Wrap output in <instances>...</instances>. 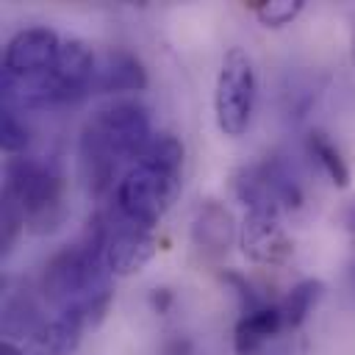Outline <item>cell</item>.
<instances>
[{"label":"cell","instance_id":"4","mask_svg":"<svg viewBox=\"0 0 355 355\" xmlns=\"http://www.w3.org/2000/svg\"><path fill=\"white\" fill-rule=\"evenodd\" d=\"M255 92L258 83H255L252 58L247 55V50L230 47L219 64V75L214 86V114L225 136L239 139L247 130L255 108Z\"/></svg>","mask_w":355,"mask_h":355},{"label":"cell","instance_id":"21","mask_svg":"<svg viewBox=\"0 0 355 355\" xmlns=\"http://www.w3.org/2000/svg\"><path fill=\"white\" fill-rule=\"evenodd\" d=\"M341 227L347 230L349 241L355 244V197H349L344 202V208H341Z\"/></svg>","mask_w":355,"mask_h":355},{"label":"cell","instance_id":"23","mask_svg":"<svg viewBox=\"0 0 355 355\" xmlns=\"http://www.w3.org/2000/svg\"><path fill=\"white\" fill-rule=\"evenodd\" d=\"M0 355H25V352H22L14 341H3V344H0Z\"/></svg>","mask_w":355,"mask_h":355},{"label":"cell","instance_id":"2","mask_svg":"<svg viewBox=\"0 0 355 355\" xmlns=\"http://www.w3.org/2000/svg\"><path fill=\"white\" fill-rule=\"evenodd\" d=\"M6 194H11L25 211V227L33 233H50L67 219L64 208V175L55 161L39 155H14L6 164Z\"/></svg>","mask_w":355,"mask_h":355},{"label":"cell","instance_id":"22","mask_svg":"<svg viewBox=\"0 0 355 355\" xmlns=\"http://www.w3.org/2000/svg\"><path fill=\"white\" fill-rule=\"evenodd\" d=\"M150 302H153V308H155L158 313H166L169 305H172V291H169V288H153Z\"/></svg>","mask_w":355,"mask_h":355},{"label":"cell","instance_id":"25","mask_svg":"<svg viewBox=\"0 0 355 355\" xmlns=\"http://www.w3.org/2000/svg\"><path fill=\"white\" fill-rule=\"evenodd\" d=\"M349 19H352V25H349V47H352V61H355V14Z\"/></svg>","mask_w":355,"mask_h":355},{"label":"cell","instance_id":"16","mask_svg":"<svg viewBox=\"0 0 355 355\" xmlns=\"http://www.w3.org/2000/svg\"><path fill=\"white\" fill-rule=\"evenodd\" d=\"M308 153L322 164V169L327 172V178H330L338 189L349 186V166H347V161L341 158L338 147L327 139V133L311 130V133H308Z\"/></svg>","mask_w":355,"mask_h":355},{"label":"cell","instance_id":"10","mask_svg":"<svg viewBox=\"0 0 355 355\" xmlns=\"http://www.w3.org/2000/svg\"><path fill=\"white\" fill-rule=\"evenodd\" d=\"M233 236H236V225H233L230 211L216 200H205L197 208L194 219H191V241H194V247L202 255L216 258V255L227 252Z\"/></svg>","mask_w":355,"mask_h":355},{"label":"cell","instance_id":"15","mask_svg":"<svg viewBox=\"0 0 355 355\" xmlns=\"http://www.w3.org/2000/svg\"><path fill=\"white\" fill-rule=\"evenodd\" d=\"M322 294H324V283H322V280H316V277L300 280V283L283 297V302H280L283 327H286V330H297V327L308 319V313L316 308V302L322 300Z\"/></svg>","mask_w":355,"mask_h":355},{"label":"cell","instance_id":"11","mask_svg":"<svg viewBox=\"0 0 355 355\" xmlns=\"http://www.w3.org/2000/svg\"><path fill=\"white\" fill-rule=\"evenodd\" d=\"M86 319L80 313V308L69 305L64 311H58L55 319L44 322V327L36 333L33 338V355H72L80 344Z\"/></svg>","mask_w":355,"mask_h":355},{"label":"cell","instance_id":"20","mask_svg":"<svg viewBox=\"0 0 355 355\" xmlns=\"http://www.w3.org/2000/svg\"><path fill=\"white\" fill-rule=\"evenodd\" d=\"M25 227V211L19 208V202L3 191V236H0V244H3V252L14 244V239L19 236V230Z\"/></svg>","mask_w":355,"mask_h":355},{"label":"cell","instance_id":"1","mask_svg":"<svg viewBox=\"0 0 355 355\" xmlns=\"http://www.w3.org/2000/svg\"><path fill=\"white\" fill-rule=\"evenodd\" d=\"M150 114L136 100H114L92 111L80 130L78 164L92 197H103L128 158H139L153 139Z\"/></svg>","mask_w":355,"mask_h":355},{"label":"cell","instance_id":"8","mask_svg":"<svg viewBox=\"0 0 355 355\" xmlns=\"http://www.w3.org/2000/svg\"><path fill=\"white\" fill-rule=\"evenodd\" d=\"M94 64L97 55L83 39H67L61 42L55 64L44 72L47 89H50V103H67L80 97L86 89H92L94 78Z\"/></svg>","mask_w":355,"mask_h":355},{"label":"cell","instance_id":"13","mask_svg":"<svg viewBox=\"0 0 355 355\" xmlns=\"http://www.w3.org/2000/svg\"><path fill=\"white\" fill-rule=\"evenodd\" d=\"M230 191L236 194L239 202L247 205V211H280V202L272 191L263 164L236 166L230 172Z\"/></svg>","mask_w":355,"mask_h":355},{"label":"cell","instance_id":"3","mask_svg":"<svg viewBox=\"0 0 355 355\" xmlns=\"http://www.w3.org/2000/svg\"><path fill=\"white\" fill-rule=\"evenodd\" d=\"M183 186V172L155 166L150 161H136L116 183L114 200L116 211L136 225L155 227L172 208Z\"/></svg>","mask_w":355,"mask_h":355},{"label":"cell","instance_id":"14","mask_svg":"<svg viewBox=\"0 0 355 355\" xmlns=\"http://www.w3.org/2000/svg\"><path fill=\"white\" fill-rule=\"evenodd\" d=\"M44 327L39 305L28 294H17L3 305V333L8 336L6 341L17 338H36V333Z\"/></svg>","mask_w":355,"mask_h":355},{"label":"cell","instance_id":"18","mask_svg":"<svg viewBox=\"0 0 355 355\" xmlns=\"http://www.w3.org/2000/svg\"><path fill=\"white\" fill-rule=\"evenodd\" d=\"M263 166H266V175H269V183H272V191H275L280 208H300L302 205V189L294 180V175L280 161H263Z\"/></svg>","mask_w":355,"mask_h":355},{"label":"cell","instance_id":"12","mask_svg":"<svg viewBox=\"0 0 355 355\" xmlns=\"http://www.w3.org/2000/svg\"><path fill=\"white\" fill-rule=\"evenodd\" d=\"M280 330H286L280 305H261L255 311H247L233 327V349L236 355H255Z\"/></svg>","mask_w":355,"mask_h":355},{"label":"cell","instance_id":"24","mask_svg":"<svg viewBox=\"0 0 355 355\" xmlns=\"http://www.w3.org/2000/svg\"><path fill=\"white\" fill-rule=\"evenodd\" d=\"M166 355H191V352H189V344L186 341H178V344H172L166 349Z\"/></svg>","mask_w":355,"mask_h":355},{"label":"cell","instance_id":"9","mask_svg":"<svg viewBox=\"0 0 355 355\" xmlns=\"http://www.w3.org/2000/svg\"><path fill=\"white\" fill-rule=\"evenodd\" d=\"M92 89L100 94H128L147 89V69L130 50H105L94 64Z\"/></svg>","mask_w":355,"mask_h":355},{"label":"cell","instance_id":"5","mask_svg":"<svg viewBox=\"0 0 355 355\" xmlns=\"http://www.w3.org/2000/svg\"><path fill=\"white\" fill-rule=\"evenodd\" d=\"M239 247L258 266H280L294 255V239L280 222V211H247L239 225Z\"/></svg>","mask_w":355,"mask_h":355},{"label":"cell","instance_id":"7","mask_svg":"<svg viewBox=\"0 0 355 355\" xmlns=\"http://www.w3.org/2000/svg\"><path fill=\"white\" fill-rule=\"evenodd\" d=\"M61 50V39L55 31L33 25L25 31H17L3 53V72L14 75V78H36L44 75Z\"/></svg>","mask_w":355,"mask_h":355},{"label":"cell","instance_id":"17","mask_svg":"<svg viewBox=\"0 0 355 355\" xmlns=\"http://www.w3.org/2000/svg\"><path fill=\"white\" fill-rule=\"evenodd\" d=\"M250 8L255 11L261 25L283 28L300 17V11L305 8V0H255V3H250Z\"/></svg>","mask_w":355,"mask_h":355},{"label":"cell","instance_id":"19","mask_svg":"<svg viewBox=\"0 0 355 355\" xmlns=\"http://www.w3.org/2000/svg\"><path fill=\"white\" fill-rule=\"evenodd\" d=\"M28 141H31V130L19 119V111L3 108V116H0V147L8 155H22Z\"/></svg>","mask_w":355,"mask_h":355},{"label":"cell","instance_id":"6","mask_svg":"<svg viewBox=\"0 0 355 355\" xmlns=\"http://www.w3.org/2000/svg\"><path fill=\"white\" fill-rule=\"evenodd\" d=\"M158 250V241L150 227L130 222L119 211L108 214V236H105V266L111 275L128 277L141 272Z\"/></svg>","mask_w":355,"mask_h":355}]
</instances>
